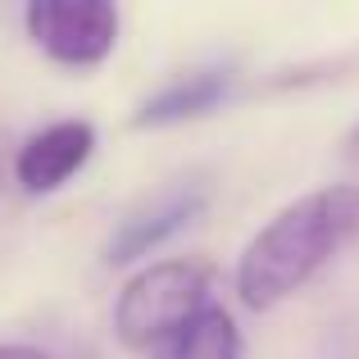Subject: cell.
<instances>
[{
    "instance_id": "obj_7",
    "label": "cell",
    "mask_w": 359,
    "mask_h": 359,
    "mask_svg": "<svg viewBox=\"0 0 359 359\" xmlns=\"http://www.w3.org/2000/svg\"><path fill=\"white\" fill-rule=\"evenodd\" d=\"M155 359H241V332L228 309L210 305L201 318L182 327L173 341H164Z\"/></svg>"
},
{
    "instance_id": "obj_3",
    "label": "cell",
    "mask_w": 359,
    "mask_h": 359,
    "mask_svg": "<svg viewBox=\"0 0 359 359\" xmlns=\"http://www.w3.org/2000/svg\"><path fill=\"white\" fill-rule=\"evenodd\" d=\"M23 27L64 69H96L118 46V9L109 0H32Z\"/></svg>"
},
{
    "instance_id": "obj_6",
    "label": "cell",
    "mask_w": 359,
    "mask_h": 359,
    "mask_svg": "<svg viewBox=\"0 0 359 359\" xmlns=\"http://www.w3.org/2000/svg\"><path fill=\"white\" fill-rule=\"evenodd\" d=\"M232 91V73L228 69H196L187 78L168 82L164 91L146 100L137 109V128H173V123H191V118H205L228 100Z\"/></svg>"
},
{
    "instance_id": "obj_8",
    "label": "cell",
    "mask_w": 359,
    "mask_h": 359,
    "mask_svg": "<svg viewBox=\"0 0 359 359\" xmlns=\"http://www.w3.org/2000/svg\"><path fill=\"white\" fill-rule=\"evenodd\" d=\"M0 359H50V355L36 346H0Z\"/></svg>"
},
{
    "instance_id": "obj_4",
    "label": "cell",
    "mask_w": 359,
    "mask_h": 359,
    "mask_svg": "<svg viewBox=\"0 0 359 359\" xmlns=\"http://www.w3.org/2000/svg\"><path fill=\"white\" fill-rule=\"evenodd\" d=\"M96 150V128L87 118H60L32 132L14 155V182L27 196H50L78 173Z\"/></svg>"
},
{
    "instance_id": "obj_2",
    "label": "cell",
    "mask_w": 359,
    "mask_h": 359,
    "mask_svg": "<svg viewBox=\"0 0 359 359\" xmlns=\"http://www.w3.org/2000/svg\"><path fill=\"white\" fill-rule=\"evenodd\" d=\"M210 291L214 278L201 259H159L150 269H141L114 305L118 341L128 351H159L191 318H201L214 305Z\"/></svg>"
},
{
    "instance_id": "obj_9",
    "label": "cell",
    "mask_w": 359,
    "mask_h": 359,
    "mask_svg": "<svg viewBox=\"0 0 359 359\" xmlns=\"http://www.w3.org/2000/svg\"><path fill=\"white\" fill-rule=\"evenodd\" d=\"M346 159H355V164H359V123L351 128V137H346Z\"/></svg>"
},
{
    "instance_id": "obj_1",
    "label": "cell",
    "mask_w": 359,
    "mask_h": 359,
    "mask_svg": "<svg viewBox=\"0 0 359 359\" xmlns=\"http://www.w3.org/2000/svg\"><path fill=\"white\" fill-rule=\"evenodd\" d=\"M351 241H359V182H337L291 201L241 250V305L259 309V314L282 305Z\"/></svg>"
},
{
    "instance_id": "obj_5",
    "label": "cell",
    "mask_w": 359,
    "mask_h": 359,
    "mask_svg": "<svg viewBox=\"0 0 359 359\" xmlns=\"http://www.w3.org/2000/svg\"><path fill=\"white\" fill-rule=\"evenodd\" d=\"M210 205V191L201 182H177L168 191H159L155 201H146L141 210H132L123 219V228L109 237V250L105 259L109 264H132L141 255L159 250L164 241H173L182 228H191L201 219V210Z\"/></svg>"
}]
</instances>
